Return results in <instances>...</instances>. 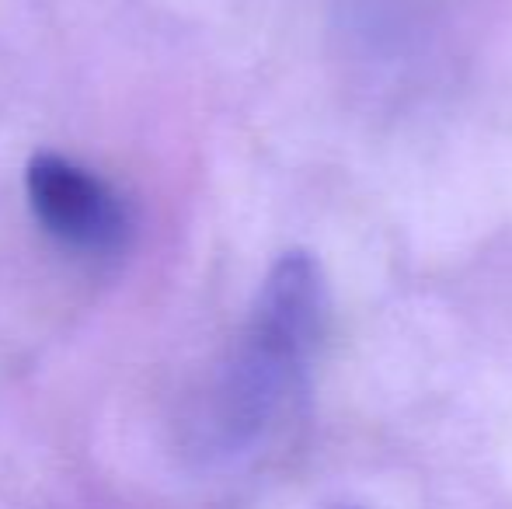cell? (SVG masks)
<instances>
[{"instance_id":"obj_1","label":"cell","mask_w":512,"mask_h":509,"mask_svg":"<svg viewBox=\"0 0 512 509\" xmlns=\"http://www.w3.org/2000/svg\"><path fill=\"white\" fill-rule=\"evenodd\" d=\"M28 206L53 238L81 252H115L129 220L119 196L88 168L60 154H35L25 168Z\"/></svg>"}]
</instances>
